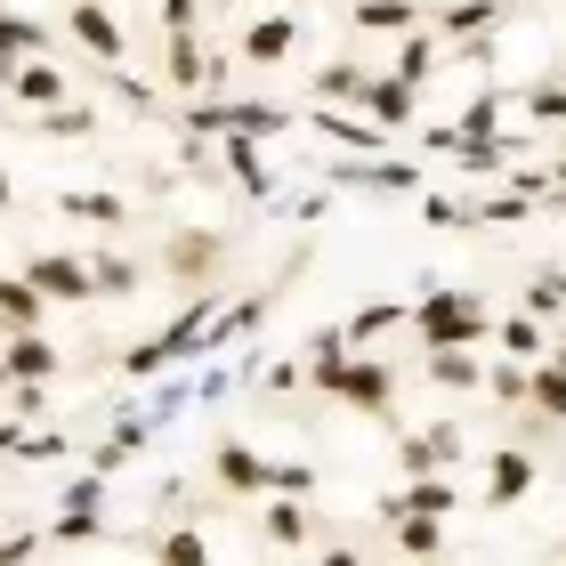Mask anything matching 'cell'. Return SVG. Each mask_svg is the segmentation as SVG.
Wrapping results in <instances>:
<instances>
[{
  "label": "cell",
  "mask_w": 566,
  "mask_h": 566,
  "mask_svg": "<svg viewBox=\"0 0 566 566\" xmlns=\"http://www.w3.org/2000/svg\"><path fill=\"white\" fill-rule=\"evenodd\" d=\"M405 324H413L421 348H485V340H494L485 300L461 292V283H437V292H421L413 307H405Z\"/></svg>",
  "instance_id": "1"
},
{
  "label": "cell",
  "mask_w": 566,
  "mask_h": 566,
  "mask_svg": "<svg viewBox=\"0 0 566 566\" xmlns=\"http://www.w3.org/2000/svg\"><path fill=\"white\" fill-rule=\"evenodd\" d=\"M307 389L332 397V405H356V413L373 421H397V365H380V356H324V365H307Z\"/></svg>",
  "instance_id": "2"
},
{
  "label": "cell",
  "mask_w": 566,
  "mask_h": 566,
  "mask_svg": "<svg viewBox=\"0 0 566 566\" xmlns=\"http://www.w3.org/2000/svg\"><path fill=\"white\" fill-rule=\"evenodd\" d=\"M211 307H219V292H195V300H187V307L170 316V332H154V340L122 348V373H130V380H163L170 365H187V356H202V324H211Z\"/></svg>",
  "instance_id": "3"
},
{
  "label": "cell",
  "mask_w": 566,
  "mask_h": 566,
  "mask_svg": "<svg viewBox=\"0 0 566 566\" xmlns=\"http://www.w3.org/2000/svg\"><path fill=\"white\" fill-rule=\"evenodd\" d=\"M178 122H187L195 138H219V130H251V138H260V130H292V106H251V97H195V106L178 114Z\"/></svg>",
  "instance_id": "4"
},
{
  "label": "cell",
  "mask_w": 566,
  "mask_h": 566,
  "mask_svg": "<svg viewBox=\"0 0 566 566\" xmlns=\"http://www.w3.org/2000/svg\"><path fill=\"white\" fill-rule=\"evenodd\" d=\"M163 82L187 90V97L219 90L227 82V49H202V33H163Z\"/></svg>",
  "instance_id": "5"
},
{
  "label": "cell",
  "mask_w": 566,
  "mask_h": 566,
  "mask_svg": "<svg viewBox=\"0 0 566 566\" xmlns=\"http://www.w3.org/2000/svg\"><path fill=\"white\" fill-rule=\"evenodd\" d=\"M283 283H292V275H283ZM283 283H260V292H243L235 307H211V324H202V348H211V356H219V348H243L251 332L268 324V307L283 300Z\"/></svg>",
  "instance_id": "6"
},
{
  "label": "cell",
  "mask_w": 566,
  "mask_h": 566,
  "mask_svg": "<svg viewBox=\"0 0 566 566\" xmlns=\"http://www.w3.org/2000/svg\"><path fill=\"white\" fill-rule=\"evenodd\" d=\"M24 275L49 292V307H90L97 300V275L82 251H41V260H24Z\"/></svg>",
  "instance_id": "7"
},
{
  "label": "cell",
  "mask_w": 566,
  "mask_h": 566,
  "mask_svg": "<svg viewBox=\"0 0 566 566\" xmlns=\"http://www.w3.org/2000/svg\"><path fill=\"white\" fill-rule=\"evenodd\" d=\"M219 260H227V235H219V227H187V235H170V243H163V268H154V275L211 283V275H219Z\"/></svg>",
  "instance_id": "8"
},
{
  "label": "cell",
  "mask_w": 566,
  "mask_h": 566,
  "mask_svg": "<svg viewBox=\"0 0 566 566\" xmlns=\"http://www.w3.org/2000/svg\"><path fill=\"white\" fill-rule=\"evenodd\" d=\"M65 33L82 41L97 65H122V57H130V33H122V17L106 9V0H73V9H65Z\"/></svg>",
  "instance_id": "9"
},
{
  "label": "cell",
  "mask_w": 566,
  "mask_h": 566,
  "mask_svg": "<svg viewBox=\"0 0 566 566\" xmlns=\"http://www.w3.org/2000/svg\"><path fill=\"white\" fill-rule=\"evenodd\" d=\"M0 90H9L24 114H49V106H65V97H73V82H65V73L49 65V57H17V65H0Z\"/></svg>",
  "instance_id": "10"
},
{
  "label": "cell",
  "mask_w": 566,
  "mask_h": 566,
  "mask_svg": "<svg viewBox=\"0 0 566 566\" xmlns=\"http://www.w3.org/2000/svg\"><path fill=\"white\" fill-rule=\"evenodd\" d=\"M534 485H543V461H534L526 446H502L494 461H485V510H518Z\"/></svg>",
  "instance_id": "11"
},
{
  "label": "cell",
  "mask_w": 566,
  "mask_h": 566,
  "mask_svg": "<svg viewBox=\"0 0 566 566\" xmlns=\"http://www.w3.org/2000/svg\"><path fill=\"white\" fill-rule=\"evenodd\" d=\"M0 365H9V380H57L65 356L41 340V324H0Z\"/></svg>",
  "instance_id": "12"
},
{
  "label": "cell",
  "mask_w": 566,
  "mask_h": 566,
  "mask_svg": "<svg viewBox=\"0 0 566 566\" xmlns=\"http://www.w3.org/2000/svg\"><path fill=\"white\" fill-rule=\"evenodd\" d=\"M332 187H356V195H413L421 170H413V163H380V154H340Z\"/></svg>",
  "instance_id": "13"
},
{
  "label": "cell",
  "mask_w": 566,
  "mask_h": 566,
  "mask_svg": "<svg viewBox=\"0 0 566 566\" xmlns=\"http://www.w3.org/2000/svg\"><path fill=\"white\" fill-rule=\"evenodd\" d=\"M300 49V17H283V9H268V17H251L243 24V41H235V57L243 65H283Z\"/></svg>",
  "instance_id": "14"
},
{
  "label": "cell",
  "mask_w": 566,
  "mask_h": 566,
  "mask_svg": "<svg viewBox=\"0 0 566 566\" xmlns=\"http://www.w3.org/2000/svg\"><path fill=\"white\" fill-rule=\"evenodd\" d=\"M446 461H461V429L453 421H437L421 437H397V470L405 478H429V470H446Z\"/></svg>",
  "instance_id": "15"
},
{
  "label": "cell",
  "mask_w": 566,
  "mask_h": 566,
  "mask_svg": "<svg viewBox=\"0 0 566 566\" xmlns=\"http://www.w3.org/2000/svg\"><path fill=\"white\" fill-rule=\"evenodd\" d=\"M413 82H397V73H373L365 82V97H356V114H373L380 130H405V122H413Z\"/></svg>",
  "instance_id": "16"
},
{
  "label": "cell",
  "mask_w": 566,
  "mask_h": 566,
  "mask_svg": "<svg viewBox=\"0 0 566 566\" xmlns=\"http://www.w3.org/2000/svg\"><path fill=\"white\" fill-rule=\"evenodd\" d=\"M211 478H219V494H268V461L251 453V446H211Z\"/></svg>",
  "instance_id": "17"
},
{
  "label": "cell",
  "mask_w": 566,
  "mask_h": 566,
  "mask_svg": "<svg viewBox=\"0 0 566 566\" xmlns=\"http://www.w3.org/2000/svg\"><path fill=\"white\" fill-rule=\"evenodd\" d=\"M397 510H429V518H453L461 494H453V478H446V470H429V478H405V494L380 502V518H397Z\"/></svg>",
  "instance_id": "18"
},
{
  "label": "cell",
  "mask_w": 566,
  "mask_h": 566,
  "mask_svg": "<svg viewBox=\"0 0 566 566\" xmlns=\"http://www.w3.org/2000/svg\"><path fill=\"white\" fill-rule=\"evenodd\" d=\"M219 163L235 170V187H243L251 202L275 195V187H268V163H260V138H251V130H219Z\"/></svg>",
  "instance_id": "19"
},
{
  "label": "cell",
  "mask_w": 566,
  "mask_h": 566,
  "mask_svg": "<svg viewBox=\"0 0 566 566\" xmlns=\"http://www.w3.org/2000/svg\"><path fill=\"white\" fill-rule=\"evenodd\" d=\"M421 373L437 380V389H485V356L478 348H421Z\"/></svg>",
  "instance_id": "20"
},
{
  "label": "cell",
  "mask_w": 566,
  "mask_h": 566,
  "mask_svg": "<svg viewBox=\"0 0 566 566\" xmlns=\"http://www.w3.org/2000/svg\"><path fill=\"white\" fill-rule=\"evenodd\" d=\"M57 211H65L73 227H130V202L106 195V187H65V195H57Z\"/></svg>",
  "instance_id": "21"
},
{
  "label": "cell",
  "mask_w": 566,
  "mask_h": 566,
  "mask_svg": "<svg viewBox=\"0 0 566 566\" xmlns=\"http://www.w3.org/2000/svg\"><path fill=\"white\" fill-rule=\"evenodd\" d=\"M389 526H397L389 534L397 558H446V518H429V510H397Z\"/></svg>",
  "instance_id": "22"
},
{
  "label": "cell",
  "mask_w": 566,
  "mask_h": 566,
  "mask_svg": "<svg viewBox=\"0 0 566 566\" xmlns=\"http://www.w3.org/2000/svg\"><path fill=\"white\" fill-rule=\"evenodd\" d=\"M365 82H373L365 65L332 57V65H316V73H307V106H356V97H365Z\"/></svg>",
  "instance_id": "23"
},
{
  "label": "cell",
  "mask_w": 566,
  "mask_h": 566,
  "mask_svg": "<svg viewBox=\"0 0 566 566\" xmlns=\"http://www.w3.org/2000/svg\"><path fill=\"white\" fill-rule=\"evenodd\" d=\"M421 17H429L421 0H356V9H348L356 33H413Z\"/></svg>",
  "instance_id": "24"
},
{
  "label": "cell",
  "mask_w": 566,
  "mask_h": 566,
  "mask_svg": "<svg viewBox=\"0 0 566 566\" xmlns=\"http://www.w3.org/2000/svg\"><path fill=\"white\" fill-rule=\"evenodd\" d=\"M494 348H502V356H518V365H534V356H551V324L518 307V316H502V324H494Z\"/></svg>",
  "instance_id": "25"
},
{
  "label": "cell",
  "mask_w": 566,
  "mask_h": 566,
  "mask_svg": "<svg viewBox=\"0 0 566 566\" xmlns=\"http://www.w3.org/2000/svg\"><path fill=\"white\" fill-rule=\"evenodd\" d=\"M33 130L49 138V146H82V138H97V106H49V114H33Z\"/></svg>",
  "instance_id": "26"
},
{
  "label": "cell",
  "mask_w": 566,
  "mask_h": 566,
  "mask_svg": "<svg viewBox=\"0 0 566 566\" xmlns=\"http://www.w3.org/2000/svg\"><path fill=\"white\" fill-rule=\"evenodd\" d=\"M260 526H268V551H307V526H316V518L300 510V494H275Z\"/></svg>",
  "instance_id": "27"
},
{
  "label": "cell",
  "mask_w": 566,
  "mask_h": 566,
  "mask_svg": "<svg viewBox=\"0 0 566 566\" xmlns=\"http://www.w3.org/2000/svg\"><path fill=\"white\" fill-rule=\"evenodd\" d=\"M17 57H49V24L0 9V65H17Z\"/></svg>",
  "instance_id": "28"
},
{
  "label": "cell",
  "mask_w": 566,
  "mask_h": 566,
  "mask_svg": "<svg viewBox=\"0 0 566 566\" xmlns=\"http://www.w3.org/2000/svg\"><path fill=\"white\" fill-rule=\"evenodd\" d=\"M526 405H534V413H551V421H566V365L534 356V365H526Z\"/></svg>",
  "instance_id": "29"
},
{
  "label": "cell",
  "mask_w": 566,
  "mask_h": 566,
  "mask_svg": "<svg viewBox=\"0 0 566 566\" xmlns=\"http://www.w3.org/2000/svg\"><path fill=\"white\" fill-rule=\"evenodd\" d=\"M494 17H502V0H446V9H437V33L446 41H478Z\"/></svg>",
  "instance_id": "30"
},
{
  "label": "cell",
  "mask_w": 566,
  "mask_h": 566,
  "mask_svg": "<svg viewBox=\"0 0 566 566\" xmlns=\"http://www.w3.org/2000/svg\"><path fill=\"white\" fill-rule=\"evenodd\" d=\"M49 316V292L33 275H0V324H41Z\"/></svg>",
  "instance_id": "31"
},
{
  "label": "cell",
  "mask_w": 566,
  "mask_h": 566,
  "mask_svg": "<svg viewBox=\"0 0 566 566\" xmlns=\"http://www.w3.org/2000/svg\"><path fill=\"white\" fill-rule=\"evenodd\" d=\"M90 275H97V300H130V292H146V268L122 260V251H97Z\"/></svg>",
  "instance_id": "32"
},
{
  "label": "cell",
  "mask_w": 566,
  "mask_h": 566,
  "mask_svg": "<svg viewBox=\"0 0 566 566\" xmlns=\"http://www.w3.org/2000/svg\"><path fill=\"white\" fill-rule=\"evenodd\" d=\"M446 154H453L461 170H478V178H510V146H502V138H461V130H453Z\"/></svg>",
  "instance_id": "33"
},
{
  "label": "cell",
  "mask_w": 566,
  "mask_h": 566,
  "mask_svg": "<svg viewBox=\"0 0 566 566\" xmlns=\"http://www.w3.org/2000/svg\"><path fill=\"white\" fill-rule=\"evenodd\" d=\"M429 65H437V33H421V24H413V33H397V65H389L397 82H413V90H421V82H429Z\"/></svg>",
  "instance_id": "34"
},
{
  "label": "cell",
  "mask_w": 566,
  "mask_h": 566,
  "mask_svg": "<svg viewBox=\"0 0 566 566\" xmlns=\"http://www.w3.org/2000/svg\"><path fill=\"white\" fill-rule=\"evenodd\" d=\"M97 534H106V526H97V510L65 502V510H57V526H49V551H90Z\"/></svg>",
  "instance_id": "35"
},
{
  "label": "cell",
  "mask_w": 566,
  "mask_h": 566,
  "mask_svg": "<svg viewBox=\"0 0 566 566\" xmlns=\"http://www.w3.org/2000/svg\"><path fill=\"white\" fill-rule=\"evenodd\" d=\"M405 324V300H373V307H356L348 316V348H373L380 332H397Z\"/></svg>",
  "instance_id": "36"
},
{
  "label": "cell",
  "mask_w": 566,
  "mask_h": 566,
  "mask_svg": "<svg viewBox=\"0 0 566 566\" xmlns=\"http://www.w3.org/2000/svg\"><path fill=\"white\" fill-rule=\"evenodd\" d=\"M526 316H543V324H566V275H534L526 292H518Z\"/></svg>",
  "instance_id": "37"
},
{
  "label": "cell",
  "mask_w": 566,
  "mask_h": 566,
  "mask_svg": "<svg viewBox=\"0 0 566 566\" xmlns=\"http://www.w3.org/2000/svg\"><path fill=\"white\" fill-rule=\"evenodd\" d=\"M24 453V461H49V453H65V437H41V429H24V421H0V461Z\"/></svg>",
  "instance_id": "38"
},
{
  "label": "cell",
  "mask_w": 566,
  "mask_h": 566,
  "mask_svg": "<svg viewBox=\"0 0 566 566\" xmlns=\"http://www.w3.org/2000/svg\"><path fill=\"white\" fill-rule=\"evenodd\" d=\"M470 211H478V227H526V219H534V195L510 187V195H494V202H470Z\"/></svg>",
  "instance_id": "39"
},
{
  "label": "cell",
  "mask_w": 566,
  "mask_h": 566,
  "mask_svg": "<svg viewBox=\"0 0 566 566\" xmlns=\"http://www.w3.org/2000/svg\"><path fill=\"white\" fill-rule=\"evenodd\" d=\"M154 558H163V566H202V558H211V534L178 526V534H163V543H154Z\"/></svg>",
  "instance_id": "40"
},
{
  "label": "cell",
  "mask_w": 566,
  "mask_h": 566,
  "mask_svg": "<svg viewBox=\"0 0 566 566\" xmlns=\"http://www.w3.org/2000/svg\"><path fill=\"white\" fill-rule=\"evenodd\" d=\"M494 122H502V90H478L470 106H461L453 130H461V138H494Z\"/></svg>",
  "instance_id": "41"
},
{
  "label": "cell",
  "mask_w": 566,
  "mask_h": 566,
  "mask_svg": "<svg viewBox=\"0 0 566 566\" xmlns=\"http://www.w3.org/2000/svg\"><path fill=\"white\" fill-rule=\"evenodd\" d=\"M485 397H494V405H526V365H518V356L485 365Z\"/></svg>",
  "instance_id": "42"
},
{
  "label": "cell",
  "mask_w": 566,
  "mask_h": 566,
  "mask_svg": "<svg viewBox=\"0 0 566 566\" xmlns=\"http://www.w3.org/2000/svg\"><path fill=\"white\" fill-rule=\"evenodd\" d=\"M268 494H316V461H268Z\"/></svg>",
  "instance_id": "43"
},
{
  "label": "cell",
  "mask_w": 566,
  "mask_h": 566,
  "mask_svg": "<svg viewBox=\"0 0 566 566\" xmlns=\"http://www.w3.org/2000/svg\"><path fill=\"white\" fill-rule=\"evenodd\" d=\"M0 405H9L17 421H41L49 413V380H9V397H0Z\"/></svg>",
  "instance_id": "44"
},
{
  "label": "cell",
  "mask_w": 566,
  "mask_h": 566,
  "mask_svg": "<svg viewBox=\"0 0 566 566\" xmlns=\"http://www.w3.org/2000/svg\"><path fill=\"white\" fill-rule=\"evenodd\" d=\"M421 227H478V211L453 195H421Z\"/></svg>",
  "instance_id": "45"
},
{
  "label": "cell",
  "mask_w": 566,
  "mask_h": 566,
  "mask_svg": "<svg viewBox=\"0 0 566 566\" xmlns=\"http://www.w3.org/2000/svg\"><path fill=\"white\" fill-rule=\"evenodd\" d=\"M518 106H526L534 122H566V82H534V90L518 97Z\"/></svg>",
  "instance_id": "46"
},
{
  "label": "cell",
  "mask_w": 566,
  "mask_h": 566,
  "mask_svg": "<svg viewBox=\"0 0 566 566\" xmlns=\"http://www.w3.org/2000/svg\"><path fill=\"white\" fill-rule=\"evenodd\" d=\"M49 551V534H33V526H24V534H0V566H24V558H41Z\"/></svg>",
  "instance_id": "47"
},
{
  "label": "cell",
  "mask_w": 566,
  "mask_h": 566,
  "mask_svg": "<svg viewBox=\"0 0 566 566\" xmlns=\"http://www.w3.org/2000/svg\"><path fill=\"white\" fill-rule=\"evenodd\" d=\"M154 9H163V33H195L202 24V0H154Z\"/></svg>",
  "instance_id": "48"
},
{
  "label": "cell",
  "mask_w": 566,
  "mask_h": 566,
  "mask_svg": "<svg viewBox=\"0 0 566 566\" xmlns=\"http://www.w3.org/2000/svg\"><path fill=\"white\" fill-rule=\"evenodd\" d=\"M65 502H82V510H106V470L73 478V485H65Z\"/></svg>",
  "instance_id": "49"
},
{
  "label": "cell",
  "mask_w": 566,
  "mask_h": 566,
  "mask_svg": "<svg viewBox=\"0 0 566 566\" xmlns=\"http://www.w3.org/2000/svg\"><path fill=\"white\" fill-rule=\"evenodd\" d=\"M300 380H307V365H292V356H275V365H268V389H275V397H292Z\"/></svg>",
  "instance_id": "50"
},
{
  "label": "cell",
  "mask_w": 566,
  "mask_h": 566,
  "mask_svg": "<svg viewBox=\"0 0 566 566\" xmlns=\"http://www.w3.org/2000/svg\"><path fill=\"white\" fill-rule=\"evenodd\" d=\"M9 202H17V178H9V163H0V211H9Z\"/></svg>",
  "instance_id": "51"
},
{
  "label": "cell",
  "mask_w": 566,
  "mask_h": 566,
  "mask_svg": "<svg viewBox=\"0 0 566 566\" xmlns=\"http://www.w3.org/2000/svg\"><path fill=\"white\" fill-rule=\"evenodd\" d=\"M558 195H566V170H558V178H551V202H558Z\"/></svg>",
  "instance_id": "52"
},
{
  "label": "cell",
  "mask_w": 566,
  "mask_h": 566,
  "mask_svg": "<svg viewBox=\"0 0 566 566\" xmlns=\"http://www.w3.org/2000/svg\"><path fill=\"white\" fill-rule=\"evenodd\" d=\"M0 397H9V365H0Z\"/></svg>",
  "instance_id": "53"
},
{
  "label": "cell",
  "mask_w": 566,
  "mask_h": 566,
  "mask_svg": "<svg viewBox=\"0 0 566 566\" xmlns=\"http://www.w3.org/2000/svg\"><path fill=\"white\" fill-rule=\"evenodd\" d=\"M219 9H243V0H219Z\"/></svg>",
  "instance_id": "54"
},
{
  "label": "cell",
  "mask_w": 566,
  "mask_h": 566,
  "mask_svg": "<svg viewBox=\"0 0 566 566\" xmlns=\"http://www.w3.org/2000/svg\"><path fill=\"white\" fill-rule=\"evenodd\" d=\"M558 558H566V534H558Z\"/></svg>",
  "instance_id": "55"
},
{
  "label": "cell",
  "mask_w": 566,
  "mask_h": 566,
  "mask_svg": "<svg viewBox=\"0 0 566 566\" xmlns=\"http://www.w3.org/2000/svg\"><path fill=\"white\" fill-rule=\"evenodd\" d=\"M0 9H9V0H0Z\"/></svg>",
  "instance_id": "56"
}]
</instances>
